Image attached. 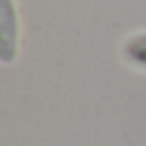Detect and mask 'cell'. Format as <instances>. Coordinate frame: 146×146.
<instances>
[{
    "mask_svg": "<svg viewBox=\"0 0 146 146\" xmlns=\"http://www.w3.org/2000/svg\"><path fill=\"white\" fill-rule=\"evenodd\" d=\"M123 60L133 69L146 71V32H137L131 35L120 47Z\"/></svg>",
    "mask_w": 146,
    "mask_h": 146,
    "instance_id": "cell-1",
    "label": "cell"
}]
</instances>
